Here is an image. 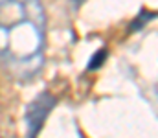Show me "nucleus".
<instances>
[{
	"instance_id": "nucleus-1",
	"label": "nucleus",
	"mask_w": 158,
	"mask_h": 138,
	"mask_svg": "<svg viewBox=\"0 0 158 138\" xmlns=\"http://www.w3.org/2000/svg\"><path fill=\"white\" fill-rule=\"evenodd\" d=\"M44 46L40 0H0V63L17 81H30L40 72Z\"/></svg>"
},
{
	"instance_id": "nucleus-4",
	"label": "nucleus",
	"mask_w": 158,
	"mask_h": 138,
	"mask_svg": "<svg viewBox=\"0 0 158 138\" xmlns=\"http://www.w3.org/2000/svg\"><path fill=\"white\" fill-rule=\"evenodd\" d=\"M155 17H156V13H149V11H145V9H143V11L134 19V22L131 24V30H138L140 26H145V24H147L151 19H155Z\"/></svg>"
},
{
	"instance_id": "nucleus-5",
	"label": "nucleus",
	"mask_w": 158,
	"mask_h": 138,
	"mask_svg": "<svg viewBox=\"0 0 158 138\" xmlns=\"http://www.w3.org/2000/svg\"><path fill=\"white\" fill-rule=\"evenodd\" d=\"M74 2H76V6H79V4H81V2H85V0H74Z\"/></svg>"
},
{
	"instance_id": "nucleus-3",
	"label": "nucleus",
	"mask_w": 158,
	"mask_h": 138,
	"mask_svg": "<svg viewBox=\"0 0 158 138\" xmlns=\"http://www.w3.org/2000/svg\"><path fill=\"white\" fill-rule=\"evenodd\" d=\"M105 59H107V48L98 50V52L92 55V59L88 61V70H96V68H99V66L105 63Z\"/></svg>"
},
{
	"instance_id": "nucleus-2",
	"label": "nucleus",
	"mask_w": 158,
	"mask_h": 138,
	"mask_svg": "<svg viewBox=\"0 0 158 138\" xmlns=\"http://www.w3.org/2000/svg\"><path fill=\"white\" fill-rule=\"evenodd\" d=\"M53 107H55V98L48 90L40 92L26 107L24 122H26V129H28V138H37V135L40 133V129H42V125H44V122L50 116Z\"/></svg>"
}]
</instances>
